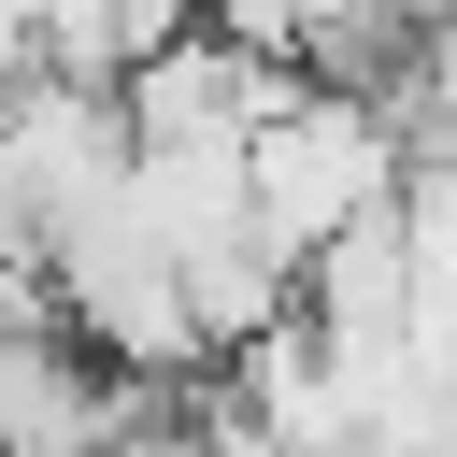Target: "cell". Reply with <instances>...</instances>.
I'll list each match as a JSON object with an SVG mask.
<instances>
[{
  "mask_svg": "<svg viewBox=\"0 0 457 457\" xmlns=\"http://www.w3.org/2000/svg\"><path fill=\"white\" fill-rule=\"evenodd\" d=\"M400 114L386 100H357V86H271V114L243 129V214H257V243L300 271L314 243H343L357 214H386L400 200Z\"/></svg>",
  "mask_w": 457,
  "mask_h": 457,
  "instance_id": "cell-1",
  "label": "cell"
}]
</instances>
